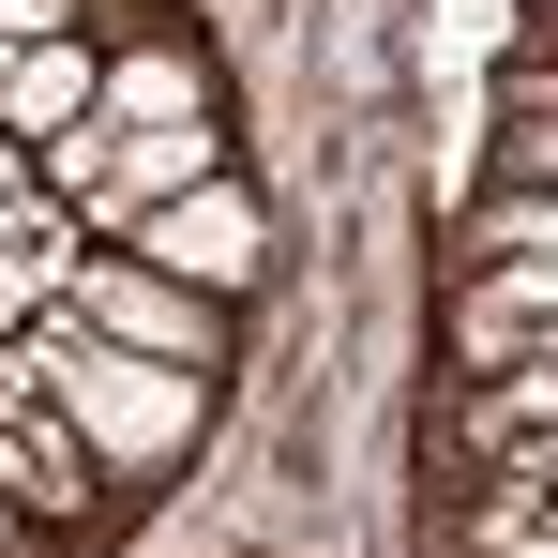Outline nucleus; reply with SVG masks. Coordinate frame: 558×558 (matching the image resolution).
<instances>
[{
  "label": "nucleus",
  "instance_id": "4",
  "mask_svg": "<svg viewBox=\"0 0 558 558\" xmlns=\"http://www.w3.org/2000/svg\"><path fill=\"white\" fill-rule=\"evenodd\" d=\"M211 167H227V136H211V121H136V136H121V167L76 196V227H92V242H136V227H151L182 182H211Z\"/></svg>",
  "mask_w": 558,
  "mask_h": 558
},
{
  "label": "nucleus",
  "instance_id": "5",
  "mask_svg": "<svg viewBox=\"0 0 558 558\" xmlns=\"http://www.w3.org/2000/svg\"><path fill=\"white\" fill-rule=\"evenodd\" d=\"M92 106H106V46H92V31H61V46H15V92H0V121H15L31 151H46V136H76Z\"/></svg>",
  "mask_w": 558,
  "mask_h": 558
},
{
  "label": "nucleus",
  "instance_id": "13",
  "mask_svg": "<svg viewBox=\"0 0 558 558\" xmlns=\"http://www.w3.org/2000/svg\"><path fill=\"white\" fill-rule=\"evenodd\" d=\"M544 15H558V0H544Z\"/></svg>",
  "mask_w": 558,
  "mask_h": 558
},
{
  "label": "nucleus",
  "instance_id": "10",
  "mask_svg": "<svg viewBox=\"0 0 558 558\" xmlns=\"http://www.w3.org/2000/svg\"><path fill=\"white\" fill-rule=\"evenodd\" d=\"M15 196H31V136L0 121V211H15Z\"/></svg>",
  "mask_w": 558,
  "mask_h": 558
},
{
  "label": "nucleus",
  "instance_id": "12",
  "mask_svg": "<svg viewBox=\"0 0 558 558\" xmlns=\"http://www.w3.org/2000/svg\"><path fill=\"white\" fill-rule=\"evenodd\" d=\"M0 92H15V46H0Z\"/></svg>",
  "mask_w": 558,
  "mask_h": 558
},
{
  "label": "nucleus",
  "instance_id": "11",
  "mask_svg": "<svg viewBox=\"0 0 558 558\" xmlns=\"http://www.w3.org/2000/svg\"><path fill=\"white\" fill-rule=\"evenodd\" d=\"M498 558H558V529H529V544H498Z\"/></svg>",
  "mask_w": 558,
  "mask_h": 558
},
{
  "label": "nucleus",
  "instance_id": "2",
  "mask_svg": "<svg viewBox=\"0 0 558 558\" xmlns=\"http://www.w3.org/2000/svg\"><path fill=\"white\" fill-rule=\"evenodd\" d=\"M61 317H92L106 348H151V363H227V302H211V287H182V272H151V257H121V242H106V257H76V287H61Z\"/></svg>",
  "mask_w": 558,
  "mask_h": 558
},
{
  "label": "nucleus",
  "instance_id": "3",
  "mask_svg": "<svg viewBox=\"0 0 558 558\" xmlns=\"http://www.w3.org/2000/svg\"><path fill=\"white\" fill-rule=\"evenodd\" d=\"M121 257H151V272H182V287H211V302H242V287L272 272V211L211 167V182H182L151 227H136V242H121Z\"/></svg>",
  "mask_w": 558,
  "mask_h": 558
},
{
  "label": "nucleus",
  "instance_id": "7",
  "mask_svg": "<svg viewBox=\"0 0 558 558\" xmlns=\"http://www.w3.org/2000/svg\"><path fill=\"white\" fill-rule=\"evenodd\" d=\"M498 182L558 196V76H513V92H498Z\"/></svg>",
  "mask_w": 558,
  "mask_h": 558
},
{
  "label": "nucleus",
  "instance_id": "9",
  "mask_svg": "<svg viewBox=\"0 0 558 558\" xmlns=\"http://www.w3.org/2000/svg\"><path fill=\"white\" fill-rule=\"evenodd\" d=\"M76 31V0H0V46H61Z\"/></svg>",
  "mask_w": 558,
  "mask_h": 558
},
{
  "label": "nucleus",
  "instance_id": "8",
  "mask_svg": "<svg viewBox=\"0 0 558 558\" xmlns=\"http://www.w3.org/2000/svg\"><path fill=\"white\" fill-rule=\"evenodd\" d=\"M61 287H76V257H31V242H0V332L61 317Z\"/></svg>",
  "mask_w": 558,
  "mask_h": 558
},
{
  "label": "nucleus",
  "instance_id": "1",
  "mask_svg": "<svg viewBox=\"0 0 558 558\" xmlns=\"http://www.w3.org/2000/svg\"><path fill=\"white\" fill-rule=\"evenodd\" d=\"M31 348H46V392L76 408V438H92L121 483H151L167 453H196V423H211V377H196V363L106 348L92 317H31Z\"/></svg>",
  "mask_w": 558,
  "mask_h": 558
},
{
  "label": "nucleus",
  "instance_id": "6",
  "mask_svg": "<svg viewBox=\"0 0 558 558\" xmlns=\"http://www.w3.org/2000/svg\"><path fill=\"white\" fill-rule=\"evenodd\" d=\"M106 121H211V61L196 46H106Z\"/></svg>",
  "mask_w": 558,
  "mask_h": 558
}]
</instances>
